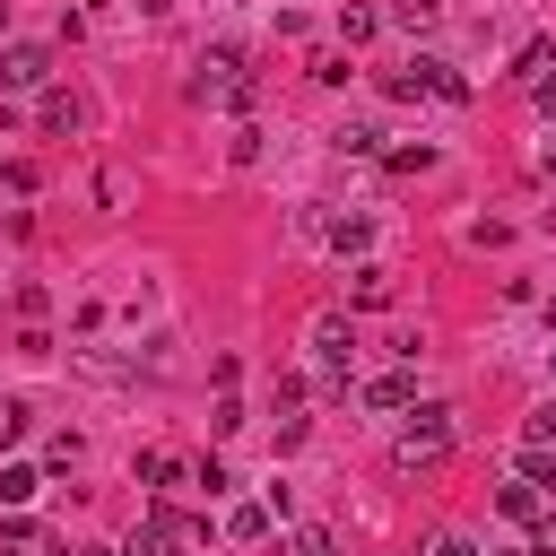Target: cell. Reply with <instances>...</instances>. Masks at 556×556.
Instances as JSON below:
<instances>
[{
    "label": "cell",
    "instance_id": "cell-12",
    "mask_svg": "<svg viewBox=\"0 0 556 556\" xmlns=\"http://www.w3.org/2000/svg\"><path fill=\"white\" fill-rule=\"evenodd\" d=\"M174 469H182L174 452H139V478H148V486H174Z\"/></svg>",
    "mask_w": 556,
    "mask_h": 556
},
{
    "label": "cell",
    "instance_id": "cell-7",
    "mask_svg": "<svg viewBox=\"0 0 556 556\" xmlns=\"http://www.w3.org/2000/svg\"><path fill=\"white\" fill-rule=\"evenodd\" d=\"M35 122H43L52 139H70V130H78L87 113H78V96H70V87H43V104H35Z\"/></svg>",
    "mask_w": 556,
    "mask_h": 556
},
{
    "label": "cell",
    "instance_id": "cell-16",
    "mask_svg": "<svg viewBox=\"0 0 556 556\" xmlns=\"http://www.w3.org/2000/svg\"><path fill=\"white\" fill-rule=\"evenodd\" d=\"M434 9H443V0H391V17H400V26H434Z\"/></svg>",
    "mask_w": 556,
    "mask_h": 556
},
{
    "label": "cell",
    "instance_id": "cell-11",
    "mask_svg": "<svg viewBox=\"0 0 556 556\" xmlns=\"http://www.w3.org/2000/svg\"><path fill=\"white\" fill-rule=\"evenodd\" d=\"M382 165H391V174H426V165H434V148H426V139H417V148H391V156H382Z\"/></svg>",
    "mask_w": 556,
    "mask_h": 556
},
{
    "label": "cell",
    "instance_id": "cell-4",
    "mask_svg": "<svg viewBox=\"0 0 556 556\" xmlns=\"http://www.w3.org/2000/svg\"><path fill=\"white\" fill-rule=\"evenodd\" d=\"M0 87H52V43H0Z\"/></svg>",
    "mask_w": 556,
    "mask_h": 556
},
{
    "label": "cell",
    "instance_id": "cell-3",
    "mask_svg": "<svg viewBox=\"0 0 556 556\" xmlns=\"http://www.w3.org/2000/svg\"><path fill=\"white\" fill-rule=\"evenodd\" d=\"M391 96H443V104H469V78L460 70H443V61H408V70H391Z\"/></svg>",
    "mask_w": 556,
    "mask_h": 556
},
{
    "label": "cell",
    "instance_id": "cell-20",
    "mask_svg": "<svg viewBox=\"0 0 556 556\" xmlns=\"http://www.w3.org/2000/svg\"><path fill=\"white\" fill-rule=\"evenodd\" d=\"M539 113H556V78H539Z\"/></svg>",
    "mask_w": 556,
    "mask_h": 556
},
{
    "label": "cell",
    "instance_id": "cell-22",
    "mask_svg": "<svg viewBox=\"0 0 556 556\" xmlns=\"http://www.w3.org/2000/svg\"><path fill=\"white\" fill-rule=\"evenodd\" d=\"M0 17H9V0H0Z\"/></svg>",
    "mask_w": 556,
    "mask_h": 556
},
{
    "label": "cell",
    "instance_id": "cell-9",
    "mask_svg": "<svg viewBox=\"0 0 556 556\" xmlns=\"http://www.w3.org/2000/svg\"><path fill=\"white\" fill-rule=\"evenodd\" d=\"M365 400H374V408H408V400H417V382H408V374H374V382H365Z\"/></svg>",
    "mask_w": 556,
    "mask_h": 556
},
{
    "label": "cell",
    "instance_id": "cell-17",
    "mask_svg": "<svg viewBox=\"0 0 556 556\" xmlns=\"http://www.w3.org/2000/svg\"><path fill=\"white\" fill-rule=\"evenodd\" d=\"M521 478H530L539 495H556V460H539V452H530V469H521Z\"/></svg>",
    "mask_w": 556,
    "mask_h": 556
},
{
    "label": "cell",
    "instance_id": "cell-19",
    "mask_svg": "<svg viewBox=\"0 0 556 556\" xmlns=\"http://www.w3.org/2000/svg\"><path fill=\"white\" fill-rule=\"evenodd\" d=\"M426 556H469V547L460 539H426Z\"/></svg>",
    "mask_w": 556,
    "mask_h": 556
},
{
    "label": "cell",
    "instance_id": "cell-2",
    "mask_svg": "<svg viewBox=\"0 0 556 556\" xmlns=\"http://www.w3.org/2000/svg\"><path fill=\"white\" fill-rule=\"evenodd\" d=\"M191 96H226V104H252V78H243V52H235V43H217V52H200V78H191Z\"/></svg>",
    "mask_w": 556,
    "mask_h": 556
},
{
    "label": "cell",
    "instance_id": "cell-10",
    "mask_svg": "<svg viewBox=\"0 0 556 556\" xmlns=\"http://www.w3.org/2000/svg\"><path fill=\"white\" fill-rule=\"evenodd\" d=\"M547 52H556V43H547V35H530V43L513 52V78H539V70H547Z\"/></svg>",
    "mask_w": 556,
    "mask_h": 556
},
{
    "label": "cell",
    "instance_id": "cell-5",
    "mask_svg": "<svg viewBox=\"0 0 556 556\" xmlns=\"http://www.w3.org/2000/svg\"><path fill=\"white\" fill-rule=\"evenodd\" d=\"M391 295H400V287H391V269H382V261H356V269H348V304H365V313H382Z\"/></svg>",
    "mask_w": 556,
    "mask_h": 556
},
{
    "label": "cell",
    "instance_id": "cell-6",
    "mask_svg": "<svg viewBox=\"0 0 556 556\" xmlns=\"http://www.w3.org/2000/svg\"><path fill=\"white\" fill-rule=\"evenodd\" d=\"M313 356H321V365H330V374L348 382V356H356V330H348L339 313H330V321H313Z\"/></svg>",
    "mask_w": 556,
    "mask_h": 556
},
{
    "label": "cell",
    "instance_id": "cell-21",
    "mask_svg": "<svg viewBox=\"0 0 556 556\" xmlns=\"http://www.w3.org/2000/svg\"><path fill=\"white\" fill-rule=\"evenodd\" d=\"M547 165H556V148H547Z\"/></svg>",
    "mask_w": 556,
    "mask_h": 556
},
{
    "label": "cell",
    "instance_id": "cell-15",
    "mask_svg": "<svg viewBox=\"0 0 556 556\" xmlns=\"http://www.w3.org/2000/svg\"><path fill=\"white\" fill-rule=\"evenodd\" d=\"M226 530H235V539H261V530H269V513H261V504H235V521H226Z\"/></svg>",
    "mask_w": 556,
    "mask_h": 556
},
{
    "label": "cell",
    "instance_id": "cell-14",
    "mask_svg": "<svg viewBox=\"0 0 556 556\" xmlns=\"http://www.w3.org/2000/svg\"><path fill=\"white\" fill-rule=\"evenodd\" d=\"M35 495V469H0V504H26Z\"/></svg>",
    "mask_w": 556,
    "mask_h": 556
},
{
    "label": "cell",
    "instance_id": "cell-8",
    "mask_svg": "<svg viewBox=\"0 0 556 556\" xmlns=\"http://www.w3.org/2000/svg\"><path fill=\"white\" fill-rule=\"evenodd\" d=\"M539 504H547V495H539L530 478H513V486L495 495V513H504V521H539Z\"/></svg>",
    "mask_w": 556,
    "mask_h": 556
},
{
    "label": "cell",
    "instance_id": "cell-13",
    "mask_svg": "<svg viewBox=\"0 0 556 556\" xmlns=\"http://www.w3.org/2000/svg\"><path fill=\"white\" fill-rule=\"evenodd\" d=\"M521 443H556V400H539V408H530V426H521Z\"/></svg>",
    "mask_w": 556,
    "mask_h": 556
},
{
    "label": "cell",
    "instance_id": "cell-18",
    "mask_svg": "<svg viewBox=\"0 0 556 556\" xmlns=\"http://www.w3.org/2000/svg\"><path fill=\"white\" fill-rule=\"evenodd\" d=\"M295 556H330V530H304V539H295Z\"/></svg>",
    "mask_w": 556,
    "mask_h": 556
},
{
    "label": "cell",
    "instance_id": "cell-1",
    "mask_svg": "<svg viewBox=\"0 0 556 556\" xmlns=\"http://www.w3.org/2000/svg\"><path fill=\"white\" fill-rule=\"evenodd\" d=\"M443 452H452V408H417L400 426V469H434Z\"/></svg>",
    "mask_w": 556,
    "mask_h": 556
}]
</instances>
